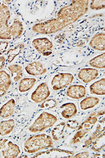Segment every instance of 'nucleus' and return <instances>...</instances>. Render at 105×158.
<instances>
[{
  "instance_id": "1",
  "label": "nucleus",
  "mask_w": 105,
  "mask_h": 158,
  "mask_svg": "<svg viewBox=\"0 0 105 158\" xmlns=\"http://www.w3.org/2000/svg\"><path fill=\"white\" fill-rule=\"evenodd\" d=\"M88 0L72 1L57 13L55 18L37 23L32 27L34 32L43 35L54 34L79 20L88 11Z\"/></svg>"
},
{
  "instance_id": "2",
  "label": "nucleus",
  "mask_w": 105,
  "mask_h": 158,
  "mask_svg": "<svg viewBox=\"0 0 105 158\" xmlns=\"http://www.w3.org/2000/svg\"><path fill=\"white\" fill-rule=\"evenodd\" d=\"M10 12L8 6L0 1V39L15 40L20 37L23 31V23L18 19L14 20L10 26L8 21L10 18Z\"/></svg>"
},
{
  "instance_id": "3",
  "label": "nucleus",
  "mask_w": 105,
  "mask_h": 158,
  "mask_svg": "<svg viewBox=\"0 0 105 158\" xmlns=\"http://www.w3.org/2000/svg\"><path fill=\"white\" fill-rule=\"evenodd\" d=\"M54 145V142L50 136L46 134L33 135L28 138L23 144L24 151L29 154L38 152L43 149L51 148Z\"/></svg>"
},
{
  "instance_id": "4",
  "label": "nucleus",
  "mask_w": 105,
  "mask_h": 158,
  "mask_svg": "<svg viewBox=\"0 0 105 158\" xmlns=\"http://www.w3.org/2000/svg\"><path fill=\"white\" fill-rule=\"evenodd\" d=\"M57 121V117L54 115L47 112H43L30 126L29 131L34 133L42 132L53 126Z\"/></svg>"
},
{
  "instance_id": "5",
  "label": "nucleus",
  "mask_w": 105,
  "mask_h": 158,
  "mask_svg": "<svg viewBox=\"0 0 105 158\" xmlns=\"http://www.w3.org/2000/svg\"><path fill=\"white\" fill-rule=\"evenodd\" d=\"M98 121L97 113H93L79 126L77 132L72 139V144H77L80 142L86 134L94 127Z\"/></svg>"
},
{
  "instance_id": "6",
  "label": "nucleus",
  "mask_w": 105,
  "mask_h": 158,
  "mask_svg": "<svg viewBox=\"0 0 105 158\" xmlns=\"http://www.w3.org/2000/svg\"><path fill=\"white\" fill-rule=\"evenodd\" d=\"M73 80L74 77L72 74L68 73L57 74L52 78L51 82L52 88L54 90H60L70 85Z\"/></svg>"
},
{
  "instance_id": "7",
  "label": "nucleus",
  "mask_w": 105,
  "mask_h": 158,
  "mask_svg": "<svg viewBox=\"0 0 105 158\" xmlns=\"http://www.w3.org/2000/svg\"><path fill=\"white\" fill-rule=\"evenodd\" d=\"M32 45L38 53L47 56L52 53V42L47 38H36L32 42Z\"/></svg>"
},
{
  "instance_id": "8",
  "label": "nucleus",
  "mask_w": 105,
  "mask_h": 158,
  "mask_svg": "<svg viewBox=\"0 0 105 158\" xmlns=\"http://www.w3.org/2000/svg\"><path fill=\"white\" fill-rule=\"evenodd\" d=\"M74 152L71 151L65 150L60 149H52L41 151L35 154L33 158H73Z\"/></svg>"
},
{
  "instance_id": "9",
  "label": "nucleus",
  "mask_w": 105,
  "mask_h": 158,
  "mask_svg": "<svg viewBox=\"0 0 105 158\" xmlns=\"http://www.w3.org/2000/svg\"><path fill=\"white\" fill-rule=\"evenodd\" d=\"M50 94L51 92L47 83L44 82L39 85L34 92H32L31 99L33 102L39 104L46 100Z\"/></svg>"
},
{
  "instance_id": "10",
  "label": "nucleus",
  "mask_w": 105,
  "mask_h": 158,
  "mask_svg": "<svg viewBox=\"0 0 105 158\" xmlns=\"http://www.w3.org/2000/svg\"><path fill=\"white\" fill-rule=\"evenodd\" d=\"M0 151L1 152V157L4 158H17L21 152L19 145L9 139Z\"/></svg>"
},
{
  "instance_id": "11",
  "label": "nucleus",
  "mask_w": 105,
  "mask_h": 158,
  "mask_svg": "<svg viewBox=\"0 0 105 158\" xmlns=\"http://www.w3.org/2000/svg\"><path fill=\"white\" fill-rule=\"evenodd\" d=\"M99 75L97 70L92 68L82 69L78 74V77L83 83H88L97 78Z\"/></svg>"
},
{
  "instance_id": "12",
  "label": "nucleus",
  "mask_w": 105,
  "mask_h": 158,
  "mask_svg": "<svg viewBox=\"0 0 105 158\" xmlns=\"http://www.w3.org/2000/svg\"><path fill=\"white\" fill-rule=\"evenodd\" d=\"M66 95L73 99H79L86 96V90L82 85H72L68 88Z\"/></svg>"
},
{
  "instance_id": "13",
  "label": "nucleus",
  "mask_w": 105,
  "mask_h": 158,
  "mask_svg": "<svg viewBox=\"0 0 105 158\" xmlns=\"http://www.w3.org/2000/svg\"><path fill=\"white\" fill-rule=\"evenodd\" d=\"M11 76L5 71H0V98L6 94L11 85Z\"/></svg>"
},
{
  "instance_id": "14",
  "label": "nucleus",
  "mask_w": 105,
  "mask_h": 158,
  "mask_svg": "<svg viewBox=\"0 0 105 158\" xmlns=\"http://www.w3.org/2000/svg\"><path fill=\"white\" fill-rule=\"evenodd\" d=\"M27 73L29 75L40 76L47 72V69L40 62L35 61L29 64L25 68Z\"/></svg>"
},
{
  "instance_id": "15",
  "label": "nucleus",
  "mask_w": 105,
  "mask_h": 158,
  "mask_svg": "<svg viewBox=\"0 0 105 158\" xmlns=\"http://www.w3.org/2000/svg\"><path fill=\"white\" fill-rule=\"evenodd\" d=\"M90 46L92 48L99 51H104L105 49V34L104 32H99L92 38L90 42Z\"/></svg>"
},
{
  "instance_id": "16",
  "label": "nucleus",
  "mask_w": 105,
  "mask_h": 158,
  "mask_svg": "<svg viewBox=\"0 0 105 158\" xmlns=\"http://www.w3.org/2000/svg\"><path fill=\"white\" fill-rule=\"evenodd\" d=\"M62 116L65 119H69L77 114V106L72 102H68L61 106L60 109Z\"/></svg>"
},
{
  "instance_id": "17",
  "label": "nucleus",
  "mask_w": 105,
  "mask_h": 158,
  "mask_svg": "<svg viewBox=\"0 0 105 158\" xmlns=\"http://www.w3.org/2000/svg\"><path fill=\"white\" fill-rule=\"evenodd\" d=\"M15 100L11 99L2 106L0 109V116L6 118L13 115L15 107Z\"/></svg>"
},
{
  "instance_id": "18",
  "label": "nucleus",
  "mask_w": 105,
  "mask_h": 158,
  "mask_svg": "<svg viewBox=\"0 0 105 158\" xmlns=\"http://www.w3.org/2000/svg\"><path fill=\"white\" fill-rule=\"evenodd\" d=\"M90 93L96 95H105V79L103 78L96 81L90 86Z\"/></svg>"
},
{
  "instance_id": "19",
  "label": "nucleus",
  "mask_w": 105,
  "mask_h": 158,
  "mask_svg": "<svg viewBox=\"0 0 105 158\" xmlns=\"http://www.w3.org/2000/svg\"><path fill=\"white\" fill-rule=\"evenodd\" d=\"M15 122L13 119L2 121L0 123V136L7 135L13 131Z\"/></svg>"
},
{
  "instance_id": "20",
  "label": "nucleus",
  "mask_w": 105,
  "mask_h": 158,
  "mask_svg": "<svg viewBox=\"0 0 105 158\" xmlns=\"http://www.w3.org/2000/svg\"><path fill=\"white\" fill-rule=\"evenodd\" d=\"M100 99L95 97H88L80 102V107L82 110H86L87 109L94 108L99 103Z\"/></svg>"
},
{
  "instance_id": "21",
  "label": "nucleus",
  "mask_w": 105,
  "mask_h": 158,
  "mask_svg": "<svg viewBox=\"0 0 105 158\" xmlns=\"http://www.w3.org/2000/svg\"><path fill=\"white\" fill-rule=\"evenodd\" d=\"M36 82V79L33 77H27L22 79L19 84V91L21 92L28 91L32 88Z\"/></svg>"
},
{
  "instance_id": "22",
  "label": "nucleus",
  "mask_w": 105,
  "mask_h": 158,
  "mask_svg": "<svg viewBox=\"0 0 105 158\" xmlns=\"http://www.w3.org/2000/svg\"><path fill=\"white\" fill-rule=\"evenodd\" d=\"M8 70L11 74V77L14 81L18 82L23 76V68L18 64H12L8 66Z\"/></svg>"
},
{
  "instance_id": "23",
  "label": "nucleus",
  "mask_w": 105,
  "mask_h": 158,
  "mask_svg": "<svg viewBox=\"0 0 105 158\" xmlns=\"http://www.w3.org/2000/svg\"><path fill=\"white\" fill-rule=\"evenodd\" d=\"M104 132H105V127L104 126L103 127L101 125H98L97 127L96 131L90 136L88 139H86L85 141L84 144L82 146L83 148L85 149L89 147L96 140V139Z\"/></svg>"
},
{
  "instance_id": "24",
  "label": "nucleus",
  "mask_w": 105,
  "mask_h": 158,
  "mask_svg": "<svg viewBox=\"0 0 105 158\" xmlns=\"http://www.w3.org/2000/svg\"><path fill=\"white\" fill-rule=\"evenodd\" d=\"M65 123L61 122L54 127L52 131V139L55 141H59L63 138L64 130L65 128Z\"/></svg>"
},
{
  "instance_id": "25",
  "label": "nucleus",
  "mask_w": 105,
  "mask_h": 158,
  "mask_svg": "<svg viewBox=\"0 0 105 158\" xmlns=\"http://www.w3.org/2000/svg\"><path fill=\"white\" fill-rule=\"evenodd\" d=\"M24 47L23 44H19L13 48L9 49L7 52V62L11 63L16 56L21 53Z\"/></svg>"
},
{
  "instance_id": "26",
  "label": "nucleus",
  "mask_w": 105,
  "mask_h": 158,
  "mask_svg": "<svg viewBox=\"0 0 105 158\" xmlns=\"http://www.w3.org/2000/svg\"><path fill=\"white\" fill-rule=\"evenodd\" d=\"M89 64L93 68L104 69L105 68V53H103L91 59L89 61Z\"/></svg>"
},
{
  "instance_id": "27",
  "label": "nucleus",
  "mask_w": 105,
  "mask_h": 158,
  "mask_svg": "<svg viewBox=\"0 0 105 158\" xmlns=\"http://www.w3.org/2000/svg\"><path fill=\"white\" fill-rule=\"evenodd\" d=\"M105 132H103L96 139L94 142L91 149L95 152H100L105 148Z\"/></svg>"
},
{
  "instance_id": "28",
  "label": "nucleus",
  "mask_w": 105,
  "mask_h": 158,
  "mask_svg": "<svg viewBox=\"0 0 105 158\" xmlns=\"http://www.w3.org/2000/svg\"><path fill=\"white\" fill-rule=\"evenodd\" d=\"M105 6V0H103V1L102 0L101 1L92 0L90 4V8H91V9L96 10L104 9Z\"/></svg>"
},
{
  "instance_id": "29",
  "label": "nucleus",
  "mask_w": 105,
  "mask_h": 158,
  "mask_svg": "<svg viewBox=\"0 0 105 158\" xmlns=\"http://www.w3.org/2000/svg\"><path fill=\"white\" fill-rule=\"evenodd\" d=\"M57 106V102L54 99H49L47 100H45L44 102L40 105V108H45V109H52L55 107Z\"/></svg>"
},
{
  "instance_id": "30",
  "label": "nucleus",
  "mask_w": 105,
  "mask_h": 158,
  "mask_svg": "<svg viewBox=\"0 0 105 158\" xmlns=\"http://www.w3.org/2000/svg\"><path fill=\"white\" fill-rule=\"evenodd\" d=\"M9 45V43L6 41L0 42V55L4 54L6 51Z\"/></svg>"
},
{
  "instance_id": "31",
  "label": "nucleus",
  "mask_w": 105,
  "mask_h": 158,
  "mask_svg": "<svg viewBox=\"0 0 105 158\" xmlns=\"http://www.w3.org/2000/svg\"><path fill=\"white\" fill-rule=\"evenodd\" d=\"M66 125L71 129H75L79 126V123L75 120H69L66 123Z\"/></svg>"
},
{
  "instance_id": "32",
  "label": "nucleus",
  "mask_w": 105,
  "mask_h": 158,
  "mask_svg": "<svg viewBox=\"0 0 105 158\" xmlns=\"http://www.w3.org/2000/svg\"><path fill=\"white\" fill-rule=\"evenodd\" d=\"M89 157V153L88 152H82L79 153L73 156V158H87Z\"/></svg>"
},
{
  "instance_id": "33",
  "label": "nucleus",
  "mask_w": 105,
  "mask_h": 158,
  "mask_svg": "<svg viewBox=\"0 0 105 158\" xmlns=\"http://www.w3.org/2000/svg\"><path fill=\"white\" fill-rule=\"evenodd\" d=\"M6 58L4 56H0V70L4 68L6 63Z\"/></svg>"
},
{
  "instance_id": "34",
  "label": "nucleus",
  "mask_w": 105,
  "mask_h": 158,
  "mask_svg": "<svg viewBox=\"0 0 105 158\" xmlns=\"http://www.w3.org/2000/svg\"><path fill=\"white\" fill-rule=\"evenodd\" d=\"M101 154H94V156H92V158H102V156H100Z\"/></svg>"
}]
</instances>
